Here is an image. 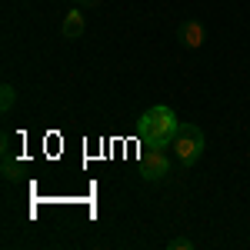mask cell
Listing matches in <instances>:
<instances>
[{"mask_svg":"<svg viewBox=\"0 0 250 250\" xmlns=\"http://www.w3.org/2000/svg\"><path fill=\"white\" fill-rule=\"evenodd\" d=\"M0 90H3V94H0V110H3V114H7V110H10V107H14V87H10V83H3V87H0Z\"/></svg>","mask_w":250,"mask_h":250,"instance_id":"cell-6","label":"cell"},{"mask_svg":"<svg viewBox=\"0 0 250 250\" xmlns=\"http://www.w3.org/2000/svg\"><path fill=\"white\" fill-rule=\"evenodd\" d=\"M80 34H83V14H80V10H70V14L63 17V37L74 40V37H80Z\"/></svg>","mask_w":250,"mask_h":250,"instance_id":"cell-5","label":"cell"},{"mask_svg":"<svg viewBox=\"0 0 250 250\" xmlns=\"http://www.w3.org/2000/svg\"><path fill=\"white\" fill-rule=\"evenodd\" d=\"M177 117H173L170 107H150V110H144L140 117V127H137V137H140V144H150V147H167L177 134Z\"/></svg>","mask_w":250,"mask_h":250,"instance_id":"cell-1","label":"cell"},{"mask_svg":"<svg viewBox=\"0 0 250 250\" xmlns=\"http://www.w3.org/2000/svg\"><path fill=\"white\" fill-rule=\"evenodd\" d=\"M180 37H184L187 47H200V43H204V27H200L197 20H187V23L180 27Z\"/></svg>","mask_w":250,"mask_h":250,"instance_id":"cell-4","label":"cell"},{"mask_svg":"<svg viewBox=\"0 0 250 250\" xmlns=\"http://www.w3.org/2000/svg\"><path fill=\"white\" fill-rule=\"evenodd\" d=\"M170 144H173V154H177V160H180V167H190L193 160L204 154V147H207L204 130H200V127H193V124H180Z\"/></svg>","mask_w":250,"mask_h":250,"instance_id":"cell-2","label":"cell"},{"mask_svg":"<svg viewBox=\"0 0 250 250\" xmlns=\"http://www.w3.org/2000/svg\"><path fill=\"white\" fill-rule=\"evenodd\" d=\"M167 247H170V250H190V247H193V240H190V237H173Z\"/></svg>","mask_w":250,"mask_h":250,"instance_id":"cell-7","label":"cell"},{"mask_svg":"<svg viewBox=\"0 0 250 250\" xmlns=\"http://www.w3.org/2000/svg\"><path fill=\"white\" fill-rule=\"evenodd\" d=\"M167 170H170V157L164 154V147L144 144L140 147V177L144 180H164Z\"/></svg>","mask_w":250,"mask_h":250,"instance_id":"cell-3","label":"cell"}]
</instances>
